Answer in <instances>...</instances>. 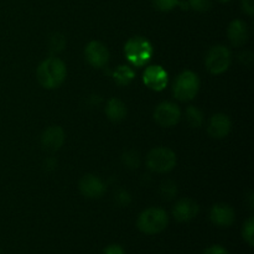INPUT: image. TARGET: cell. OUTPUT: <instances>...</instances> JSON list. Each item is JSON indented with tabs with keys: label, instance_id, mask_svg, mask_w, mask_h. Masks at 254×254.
I'll list each match as a JSON object with an SVG mask.
<instances>
[{
	"label": "cell",
	"instance_id": "cell-1",
	"mask_svg": "<svg viewBox=\"0 0 254 254\" xmlns=\"http://www.w3.org/2000/svg\"><path fill=\"white\" fill-rule=\"evenodd\" d=\"M67 76L66 64L57 57H49L39 64L36 77L39 83L46 89H55L61 86Z\"/></svg>",
	"mask_w": 254,
	"mask_h": 254
},
{
	"label": "cell",
	"instance_id": "cell-2",
	"mask_svg": "<svg viewBox=\"0 0 254 254\" xmlns=\"http://www.w3.org/2000/svg\"><path fill=\"white\" fill-rule=\"evenodd\" d=\"M138 228L145 235H158L169 225V216L163 208L149 207L139 215Z\"/></svg>",
	"mask_w": 254,
	"mask_h": 254
},
{
	"label": "cell",
	"instance_id": "cell-3",
	"mask_svg": "<svg viewBox=\"0 0 254 254\" xmlns=\"http://www.w3.org/2000/svg\"><path fill=\"white\" fill-rule=\"evenodd\" d=\"M153 45L143 36H134L127 41L124 46V54L130 64L141 67L150 61L153 56Z\"/></svg>",
	"mask_w": 254,
	"mask_h": 254
},
{
	"label": "cell",
	"instance_id": "cell-4",
	"mask_svg": "<svg viewBox=\"0 0 254 254\" xmlns=\"http://www.w3.org/2000/svg\"><path fill=\"white\" fill-rule=\"evenodd\" d=\"M175 165L176 154L169 148H164V146L154 148L146 155V166L153 173H169L175 168Z\"/></svg>",
	"mask_w": 254,
	"mask_h": 254
},
{
	"label": "cell",
	"instance_id": "cell-5",
	"mask_svg": "<svg viewBox=\"0 0 254 254\" xmlns=\"http://www.w3.org/2000/svg\"><path fill=\"white\" fill-rule=\"evenodd\" d=\"M200 89V79L192 71H184L176 78L174 83V96L176 99L183 102L191 101L196 97Z\"/></svg>",
	"mask_w": 254,
	"mask_h": 254
},
{
	"label": "cell",
	"instance_id": "cell-6",
	"mask_svg": "<svg viewBox=\"0 0 254 254\" xmlns=\"http://www.w3.org/2000/svg\"><path fill=\"white\" fill-rule=\"evenodd\" d=\"M232 62V54L230 49L223 45H216L208 50L206 55V68L212 74H222L227 71Z\"/></svg>",
	"mask_w": 254,
	"mask_h": 254
},
{
	"label": "cell",
	"instance_id": "cell-7",
	"mask_svg": "<svg viewBox=\"0 0 254 254\" xmlns=\"http://www.w3.org/2000/svg\"><path fill=\"white\" fill-rule=\"evenodd\" d=\"M154 119L159 126L170 128L180 122L181 111L178 104L173 102H163L154 111Z\"/></svg>",
	"mask_w": 254,
	"mask_h": 254
},
{
	"label": "cell",
	"instance_id": "cell-8",
	"mask_svg": "<svg viewBox=\"0 0 254 254\" xmlns=\"http://www.w3.org/2000/svg\"><path fill=\"white\" fill-rule=\"evenodd\" d=\"M84 56H86L88 64L91 66L96 67V68H102L109 61L108 49L106 47V45L99 41L89 42L86 46V50H84Z\"/></svg>",
	"mask_w": 254,
	"mask_h": 254
},
{
	"label": "cell",
	"instance_id": "cell-9",
	"mask_svg": "<svg viewBox=\"0 0 254 254\" xmlns=\"http://www.w3.org/2000/svg\"><path fill=\"white\" fill-rule=\"evenodd\" d=\"M168 72L159 64L146 67L143 73V81L153 91H163L168 86Z\"/></svg>",
	"mask_w": 254,
	"mask_h": 254
},
{
	"label": "cell",
	"instance_id": "cell-10",
	"mask_svg": "<svg viewBox=\"0 0 254 254\" xmlns=\"http://www.w3.org/2000/svg\"><path fill=\"white\" fill-rule=\"evenodd\" d=\"M66 139L64 129L59 126H51L45 129L41 135V145L49 153H55L62 148Z\"/></svg>",
	"mask_w": 254,
	"mask_h": 254
},
{
	"label": "cell",
	"instance_id": "cell-11",
	"mask_svg": "<svg viewBox=\"0 0 254 254\" xmlns=\"http://www.w3.org/2000/svg\"><path fill=\"white\" fill-rule=\"evenodd\" d=\"M232 129V122L227 114L217 113L211 117L208 122L207 131L210 136L215 139H223L230 134Z\"/></svg>",
	"mask_w": 254,
	"mask_h": 254
},
{
	"label": "cell",
	"instance_id": "cell-12",
	"mask_svg": "<svg viewBox=\"0 0 254 254\" xmlns=\"http://www.w3.org/2000/svg\"><path fill=\"white\" fill-rule=\"evenodd\" d=\"M197 202L191 198H181L175 203L173 208V216L178 222H189L198 215Z\"/></svg>",
	"mask_w": 254,
	"mask_h": 254
},
{
	"label": "cell",
	"instance_id": "cell-13",
	"mask_svg": "<svg viewBox=\"0 0 254 254\" xmlns=\"http://www.w3.org/2000/svg\"><path fill=\"white\" fill-rule=\"evenodd\" d=\"M79 190L82 195L86 197L99 198L106 192V185L99 178L88 174V175H84L79 181Z\"/></svg>",
	"mask_w": 254,
	"mask_h": 254
},
{
	"label": "cell",
	"instance_id": "cell-14",
	"mask_svg": "<svg viewBox=\"0 0 254 254\" xmlns=\"http://www.w3.org/2000/svg\"><path fill=\"white\" fill-rule=\"evenodd\" d=\"M210 218L218 227H230L235 222V210L226 203H217L211 208Z\"/></svg>",
	"mask_w": 254,
	"mask_h": 254
},
{
	"label": "cell",
	"instance_id": "cell-15",
	"mask_svg": "<svg viewBox=\"0 0 254 254\" xmlns=\"http://www.w3.org/2000/svg\"><path fill=\"white\" fill-rule=\"evenodd\" d=\"M227 36L233 46H243L248 41V37H250V31H248L247 24L241 19H236L233 21H231L227 30Z\"/></svg>",
	"mask_w": 254,
	"mask_h": 254
},
{
	"label": "cell",
	"instance_id": "cell-16",
	"mask_svg": "<svg viewBox=\"0 0 254 254\" xmlns=\"http://www.w3.org/2000/svg\"><path fill=\"white\" fill-rule=\"evenodd\" d=\"M106 114L109 121L112 122H122L127 117V107L121 99L112 98L109 99L106 107Z\"/></svg>",
	"mask_w": 254,
	"mask_h": 254
},
{
	"label": "cell",
	"instance_id": "cell-17",
	"mask_svg": "<svg viewBox=\"0 0 254 254\" xmlns=\"http://www.w3.org/2000/svg\"><path fill=\"white\" fill-rule=\"evenodd\" d=\"M134 77H135V73H134L133 69L128 66H119L113 73L114 81H116L119 86H127V84H129L133 81Z\"/></svg>",
	"mask_w": 254,
	"mask_h": 254
},
{
	"label": "cell",
	"instance_id": "cell-18",
	"mask_svg": "<svg viewBox=\"0 0 254 254\" xmlns=\"http://www.w3.org/2000/svg\"><path fill=\"white\" fill-rule=\"evenodd\" d=\"M186 119L192 128H200L203 123V113L195 106L186 108Z\"/></svg>",
	"mask_w": 254,
	"mask_h": 254
},
{
	"label": "cell",
	"instance_id": "cell-19",
	"mask_svg": "<svg viewBox=\"0 0 254 254\" xmlns=\"http://www.w3.org/2000/svg\"><path fill=\"white\" fill-rule=\"evenodd\" d=\"M153 5L161 12H169L180 6V0H153Z\"/></svg>",
	"mask_w": 254,
	"mask_h": 254
},
{
	"label": "cell",
	"instance_id": "cell-20",
	"mask_svg": "<svg viewBox=\"0 0 254 254\" xmlns=\"http://www.w3.org/2000/svg\"><path fill=\"white\" fill-rule=\"evenodd\" d=\"M254 220L253 217H250L245 222L242 228V236L243 240L250 245V247H253L254 246Z\"/></svg>",
	"mask_w": 254,
	"mask_h": 254
},
{
	"label": "cell",
	"instance_id": "cell-21",
	"mask_svg": "<svg viewBox=\"0 0 254 254\" xmlns=\"http://www.w3.org/2000/svg\"><path fill=\"white\" fill-rule=\"evenodd\" d=\"M64 45H66V40H64V35L56 32V34H54L51 37H50V41H49L50 51L54 52V54H57V52L62 51Z\"/></svg>",
	"mask_w": 254,
	"mask_h": 254
},
{
	"label": "cell",
	"instance_id": "cell-22",
	"mask_svg": "<svg viewBox=\"0 0 254 254\" xmlns=\"http://www.w3.org/2000/svg\"><path fill=\"white\" fill-rule=\"evenodd\" d=\"M186 2H188L189 7L197 12H206L212 6L211 0H188Z\"/></svg>",
	"mask_w": 254,
	"mask_h": 254
},
{
	"label": "cell",
	"instance_id": "cell-23",
	"mask_svg": "<svg viewBox=\"0 0 254 254\" xmlns=\"http://www.w3.org/2000/svg\"><path fill=\"white\" fill-rule=\"evenodd\" d=\"M178 192V189H176V184L173 181H165V183L161 185V195L164 198H173L174 196Z\"/></svg>",
	"mask_w": 254,
	"mask_h": 254
},
{
	"label": "cell",
	"instance_id": "cell-24",
	"mask_svg": "<svg viewBox=\"0 0 254 254\" xmlns=\"http://www.w3.org/2000/svg\"><path fill=\"white\" fill-rule=\"evenodd\" d=\"M123 161L128 168H138L139 163H140V158H139L138 154L135 151L130 150V151H127L123 156Z\"/></svg>",
	"mask_w": 254,
	"mask_h": 254
},
{
	"label": "cell",
	"instance_id": "cell-25",
	"mask_svg": "<svg viewBox=\"0 0 254 254\" xmlns=\"http://www.w3.org/2000/svg\"><path fill=\"white\" fill-rule=\"evenodd\" d=\"M241 5H242V10L252 17L254 15V0H241Z\"/></svg>",
	"mask_w": 254,
	"mask_h": 254
},
{
	"label": "cell",
	"instance_id": "cell-26",
	"mask_svg": "<svg viewBox=\"0 0 254 254\" xmlns=\"http://www.w3.org/2000/svg\"><path fill=\"white\" fill-rule=\"evenodd\" d=\"M203 254H230V253H228V251L226 250L225 247H222V246L215 245L208 247Z\"/></svg>",
	"mask_w": 254,
	"mask_h": 254
},
{
	"label": "cell",
	"instance_id": "cell-27",
	"mask_svg": "<svg viewBox=\"0 0 254 254\" xmlns=\"http://www.w3.org/2000/svg\"><path fill=\"white\" fill-rule=\"evenodd\" d=\"M117 202L122 206H127L129 202H130V196H129L128 192L126 191H121L117 196Z\"/></svg>",
	"mask_w": 254,
	"mask_h": 254
},
{
	"label": "cell",
	"instance_id": "cell-28",
	"mask_svg": "<svg viewBox=\"0 0 254 254\" xmlns=\"http://www.w3.org/2000/svg\"><path fill=\"white\" fill-rule=\"evenodd\" d=\"M103 254H126L123 248L118 245H111L104 250Z\"/></svg>",
	"mask_w": 254,
	"mask_h": 254
},
{
	"label": "cell",
	"instance_id": "cell-29",
	"mask_svg": "<svg viewBox=\"0 0 254 254\" xmlns=\"http://www.w3.org/2000/svg\"><path fill=\"white\" fill-rule=\"evenodd\" d=\"M217 1H220V2H228V1H231V0H217Z\"/></svg>",
	"mask_w": 254,
	"mask_h": 254
},
{
	"label": "cell",
	"instance_id": "cell-30",
	"mask_svg": "<svg viewBox=\"0 0 254 254\" xmlns=\"http://www.w3.org/2000/svg\"><path fill=\"white\" fill-rule=\"evenodd\" d=\"M0 254H1V248H0Z\"/></svg>",
	"mask_w": 254,
	"mask_h": 254
}]
</instances>
